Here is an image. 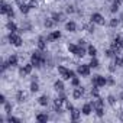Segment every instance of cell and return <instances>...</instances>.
Here are the masks:
<instances>
[{
  "label": "cell",
  "instance_id": "6da1fadb",
  "mask_svg": "<svg viewBox=\"0 0 123 123\" xmlns=\"http://www.w3.org/2000/svg\"><path fill=\"white\" fill-rule=\"evenodd\" d=\"M43 64H45V55L41 51L33 52L32 54V65L36 68H41V67H43Z\"/></svg>",
  "mask_w": 123,
  "mask_h": 123
},
{
  "label": "cell",
  "instance_id": "7a4b0ae2",
  "mask_svg": "<svg viewBox=\"0 0 123 123\" xmlns=\"http://www.w3.org/2000/svg\"><path fill=\"white\" fill-rule=\"evenodd\" d=\"M68 51H70V52H73V54H74V55H77V56H83V55H86V49L83 48V45L77 46V45L70 43V45H68Z\"/></svg>",
  "mask_w": 123,
  "mask_h": 123
},
{
  "label": "cell",
  "instance_id": "3957f363",
  "mask_svg": "<svg viewBox=\"0 0 123 123\" xmlns=\"http://www.w3.org/2000/svg\"><path fill=\"white\" fill-rule=\"evenodd\" d=\"M0 12H2L3 15H7V16H13L15 13H13V10H12V7L5 2V0H2V2H0Z\"/></svg>",
  "mask_w": 123,
  "mask_h": 123
},
{
  "label": "cell",
  "instance_id": "277c9868",
  "mask_svg": "<svg viewBox=\"0 0 123 123\" xmlns=\"http://www.w3.org/2000/svg\"><path fill=\"white\" fill-rule=\"evenodd\" d=\"M58 71H59L61 77H62L64 80H70V78H74V71H71V70H67L65 67H58Z\"/></svg>",
  "mask_w": 123,
  "mask_h": 123
},
{
  "label": "cell",
  "instance_id": "5b68a950",
  "mask_svg": "<svg viewBox=\"0 0 123 123\" xmlns=\"http://www.w3.org/2000/svg\"><path fill=\"white\" fill-rule=\"evenodd\" d=\"M103 104H104V103H103V100H100V98L93 103V109L97 111V116H98V117L103 116Z\"/></svg>",
  "mask_w": 123,
  "mask_h": 123
},
{
  "label": "cell",
  "instance_id": "8992f818",
  "mask_svg": "<svg viewBox=\"0 0 123 123\" xmlns=\"http://www.w3.org/2000/svg\"><path fill=\"white\" fill-rule=\"evenodd\" d=\"M9 41H10V43L15 45V46H20V45H22V38H20L19 35H16V33H12V32H10Z\"/></svg>",
  "mask_w": 123,
  "mask_h": 123
},
{
  "label": "cell",
  "instance_id": "52a82bcc",
  "mask_svg": "<svg viewBox=\"0 0 123 123\" xmlns=\"http://www.w3.org/2000/svg\"><path fill=\"white\" fill-rule=\"evenodd\" d=\"M106 83H107V80H106L104 77H101V75H96V77H93V86L103 87Z\"/></svg>",
  "mask_w": 123,
  "mask_h": 123
},
{
  "label": "cell",
  "instance_id": "ba28073f",
  "mask_svg": "<svg viewBox=\"0 0 123 123\" xmlns=\"http://www.w3.org/2000/svg\"><path fill=\"white\" fill-rule=\"evenodd\" d=\"M91 22L97 23V25H104V18L100 13H93L91 15Z\"/></svg>",
  "mask_w": 123,
  "mask_h": 123
},
{
  "label": "cell",
  "instance_id": "9c48e42d",
  "mask_svg": "<svg viewBox=\"0 0 123 123\" xmlns=\"http://www.w3.org/2000/svg\"><path fill=\"white\" fill-rule=\"evenodd\" d=\"M77 71H78V74H80V75L87 77V75L90 74V65H86V64H84V65H80Z\"/></svg>",
  "mask_w": 123,
  "mask_h": 123
},
{
  "label": "cell",
  "instance_id": "30bf717a",
  "mask_svg": "<svg viewBox=\"0 0 123 123\" xmlns=\"http://www.w3.org/2000/svg\"><path fill=\"white\" fill-rule=\"evenodd\" d=\"M59 38H61V32L55 31V32H52L51 35L46 36V41H54V39H59Z\"/></svg>",
  "mask_w": 123,
  "mask_h": 123
},
{
  "label": "cell",
  "instance_id": "8fae6325",
  "mask_svg": "<svg viewBox=\"0 0 123 123\" xmlns=\"http://www.w3.org/2000/svg\"><path fill=\"white\" fill-rule=\"evenodd\" d=\"M32 67H33L32 64H29V65H25V67L20 70V74H22V75H26V74H29V73L32 71Z\"/></svg>",
  "mask_w": 123,
  "mask_h": 123
},
{
  "label": "cell",
  "instance_id": "7c38bea8",
  "mask_svg": "<svg viewBox=\"0 0 123 123\" xmlns=\"http://www.w3.org/2000/svg\"><path fill=\"white\" fill-rule=\"evenodd\" d=\"M84 94V90L81 88V87H78V88H75L74 90V93H73V96H74V98H80L81 96Z\"/></svg>",
  "mask_w": 123,
  "mask_h": 123
},
{
  "label": "cell",
  "instance_id": "4fadbf2b",
  "mask_svg": "<svg viewBox=\"0 0 123 123\" xmlns=\"http://www.w3.org/2000/svg\"><path fill=\"white\" fill-rule=\"evenodd\" d=\"M7 64H9L10 67L16 65V64H18V56H16V55H12V56H9V59H7Z\"/></svg>",
  "mask_w": 123,
  "mask_h": 123
},
{
  "label": "cell",
  "instance_id": "5bb4252c",
  "mask_svg": "<svg viewBox=\"0 0 123 123\" xmlns=\"http://www.w3.org/2000/svg\"><path fill=\"white\" fill-rule=\"evenodd\" d=\"M31 7H32V6H31L29 3H22V5H20V12H22V13H28Z\"/></svg>",
  "mask_w": 123,
  "mask_h": 123
},
{
  "label": "cell",
  "instance_id": "9a60e30c",
  "mask_svg": "<svg viewBox=\"0 0 123 123\" xmlns=\"http://www.w3.org/2000/svg\"><path fill=\"white\" fill-rule=\"evenodd\" d=\"M65 28H67V31H70V32H75V29H77V25H75L74 22H68V23L65 25Z\"/></svg>",
  "mask_w": 123,
  "mask_h": 123
},
{
  "label": "cell",
  "instance_id": "2e32d148",
  "mask_svg": "<svg viewBox=\"0 0 123 123\" xmlns=\"http://www.w3.org/2000/svg\"><path fill=\"white\" fill-rule=\"evenodd\" d=\"M54 87H55V90H58V91H62V90H64V83H62V81H55Z\"/></svg>",
  "mask_w": 123,
  "mask_h": 123
},
{
  "label": "cell",
  "instance_id": "e0dca14e",
  "mask_svg": "<svg viewBox=\"0 0 123 123\" xmlns=\"http://www.w3.org/2000/svg\"><path fill=\"white\" fill-rule=\"evenodd\" d=\"M38 46H39L41 51L45 49V38H43V36H39V39H38Z\"/></svg>",
  "mask_w": 123,
  "mask_h": 123
},
{
  "label": "cell",
  "instance_id": "ac0fdd59",
  "mask_svg": "<svg viewBox=\"0 0 123 123\" xmlns=\"http://www.w3.org/2000/svg\"><path fill=\"white\" fill-rule=\"evenodd\" d=\"M91 109H93V104H84L83 113H84V114H90V113H91Z\"/></svg>",
  "mask_w": 123,
  "mask_h": 123
},
{
  "label": "cell",
  "instance_id": "d6986e66",
  "mask_svg": "<svg viewBox=\"0 0 123 123\" xmlns=\"http://www.w3.org/2000/svg\"><path fill=\"white\" fill-rule=\"evenodd\" d=\"M71 117H73V120H78V117H80V110L73 109V110H71Z\"/></svg>",
  "mask_w": 123,
  "mask_h": 123
},
{
  "label": "cell",
  "instance_id": "ffe728a7",
  "mask_svg": "<svg viewBox=\"0 0 123 123\" xmlns=\"http://www.w3.org/2000/svg\"><path fill=\"white\" fill-rule=\"evenodd\" d=\"M114 42H116L120 48H123V33H122V35H117L116 39H114Z\"/></svg>",
  "mask_w": 123,
  "mask_h": 123
},
{
  "label": "cell",
  "instance_id": "44dd1931",
  "mask_svg": "<svg viewBox=\"0 0 123 123\" xmlns=\"http://www.w3.org/2000/svg\"><path fill=\"white\" fill-rule=\"evenodd\" d=\"M52 19H54V22H61V20H64V16L61 15V13H54Z\"/></svg>",
  "mask_w": 123,
  "mask_h": 123
},
{
  "label": "cell",
  "instance_id": "7402d4cb",
  "mask_svg": "<svg viewBox=\"0 0 123 123\" xmlns=\"http://www.w3.org/2000/svg\"><path fill=\"white\" fill-rule=\"evenodd\" d=\"M7 29H9V31H10L12 33H15V32L18 31V26H16V25H15L13 22H9V23H7Z\"/></svg>",
  "mask_w": 123,
  "mask_h": 123
},
{
  "label": "cell",
  "instance_id": "603a6c76",
  "mask_svg": "<svg viewBox=\"0 0 123 123\" xmlns=\"http://www.w3.org/2000/svg\"><path fill=\"white\" fill-rule=\"evenodd\" d=\"M36 120L41 122V123H45V122H48V116L46 114H38L36 116Z\"/></svg>",
  "mask_w": 123,
  "mask_h": 123
},
{
  "label": "cell",
  "instance_id": "cb8c5ba5",
  "mask_svg": "<svg viewBox=\"0 0 123 123\" xmlns=\"http://www.w3.org/2000/svg\"><path fill=\"white\" fill-rule=\"evenodd\" d=\"M38 101H39L41 106H46V104H48V97H46V96H42V97L38 98Z\"/></svg>",
  "mask_w": 123,
  "mask_h": 123
},
{
  "label": "cell",
  "instance_id": "d4e9b609",
  "mask_svg": "<svg viewBox=\"0 0 123 123\" xmlns=\"http://www.w3.org/2000/svg\"><path fill=\"white\" fill-rule=\"evenodd\" d=\"M88 54H90L91 56H96V54H97V49H96L93 45H88Z\"/></svg>",
  "mask_w": 123,
  "mask_h": 123
},
{
  "label": "cell",
  "instance_id": "484cf974",
  "mask_svg": "<svg viewBox=\"0 0 123 123\" xmlns=\"http://www.w3.org/2000/svg\"><path fill=\"white\" fill-rule=\"evenodd\" d=\"M123 64V59L122 58H119V56H116L114 58V62H113V65H117V67H120Z\"/></svg>",
  "mask_w": 123,
  "mask_h": 123
},
{
  "label": "cell",
  "instance_id": "4316f807",
  "mask_svg": "<svg viewBox=\"0 0 123 123\" xmlns=\"http://www.w3.org/2000/svg\"><path fill=\"white\" fill-rule=\"evenodd\" d=\"M88 65H90V67H93V68H97V67H98V61H97V59H96V58L93 56V59H91V62H90Z\"/></svg>",
  "mask_w": 123,
  "mask_h": 123
},
{
  "label": "cell",
  "instance_id": "83f0119b",
  "mask_svg": "<svg viewBox=\"0 0 123 123\" xmlns=\"http://www.w3.org/2000/svg\"><path fill=\"white\" fill-rule=\"evenodd\" d=\"M25 97H26V94H25L23 91H19V93H18V100H19V101H23Z\"/></svg>",
  "mask_w": 123,
  "mask_h": 123
},
{
  "label": "cell",
  "instance_id": "f1b7e54d",
  "mask_svg": "<svg viewBox=\"0 0 123 123\" xmlns=\"http://www.w3.org/2000/svg\"><path fill=\"white\" fill-rule=\"evenodd\" d=\"M31 90H32V91H33V93H36V91H38V90H39V87H38V84H36V83H35V81H33V83H32V84H31Z\"/></svg>",
  "mask_w": 123,
  "mask_h": 123
},
{
  "label": "cell",
  "instance_id": "f546056e",
  "mask_svg": "<svg viewBox=\"0 0 123 123\" xmlns=\"http://www.w3.org/2000/svg\"><path fill=\"white\" fill-rule=\"evenodd\" d=\"M91 94H93L94 97H98V87H97V86H94V88L91 90Z\"/></svg>",
  "mask_w": 123,
  "mask_h": 123
},
{
  "label": "cell",
  "instance_id": "4dcf8cb0",
  "mask_svg": "<svg viewBox=\"0 0 123 123\" xmlns=\"http://www.w3.org/2000/svg\"><path fill=\"white\" fill-rule=\"evenodd\" d=\"M7 122H10V123H12V122H15V123H19L20 120H19L18 117H13V116H9V117H7Z\"/></svg>",
  "mask_w": 123,
  "mask_h": 123
},
{
  "label": "cell",
  "instance_id": "1f68e13d",
  "mask_svg": "<svg viewBox=\"0 0 123 123\" xmlns=\"http://www.w3.org/2000/svg\"><path fill=\"white\" fill-rule=\"evenodd\" d=\"M86 29H87L88 32H93V31H94V26H93V22H91L90 25H86Z\"/></svg>",
  "mask_w": 123,
  "mask_h": 123
},
{
  "label": "cell",
  "instance_id": "d6a6232c",
  "mask_svg": "<svg viewBox=\"0 0 123 123\" xmlns=\"http://www.w3.org/2000/svg\"><path fill=\"white\" fill-rule=\"evenodd\" d=\"M117 9H119V3H113V6H111V12H117Z\"/></svg>",
  "mask_w": 123,
  "mask_h": 123
},
{
  "label": "cell",
  "instance_id": "836d02e7",
  "mask_svg": "<svg viewBox=\"0 0 123 123\" xmlns=\"http://www.w3.org/2000/svg\"><path fill=\"white\" fill-rule=\"evenodd\" d=\"M52 25H54V22H52V20H45V26H46V28H51Z\"/></svg>",
  "mask_w": 123,
  "mask_h": 123
},
{
  "label": "cell",
  "instance_id": "e575fe53",
  "mask_svg": "<svg viewBox=\"0 0 123 123\" xmlns=\"http://www.w3.org/2000/svg\"><path fill=\"white\" fill-rule=\"evenodd\" d=\"M71 83H73V86H75V87H77V86L80 84V80H78V78H73V81H71Z\"/></svg>",
  "mask_w": 123,
  "mask_h": 123
},
{
  "label": "cell",
  "instance_id": "d590c367",
  "mask_svg": "<svg viewBox=\"0 0 123 123\" xmlns=\"http://www.w3.org/2000/svg\"><path fill=\"white\" fill-rule=\"evenodd\" d=\"M5 107H6V111H7V113H10V110H12V106H10L9 103H5Z\"/></svg>",
  "mask_w": 123,
  "mask_h": 123
},
{
  "label": "cell",
  "instance_id": "8d00e7d4",
  "mask_svg": "<svg viewBox=\"0 0 123 123\" xmlns=\"http://www.w3.org/2000/svg\"><path fill=\"white\" fill-rule=\"evenodd\" d=\"M106 55H107V56H113V55H116V54H114L111 49H109V51H106Z\"/></svg>",
  "mask_w": 123,
  "mask_h": 123
},
{
  "label": "cell",
  "instance_id": "74e56055",
  "mask_svg": "<svg viewBox=\"0 0 123 123\" xmlns=\"http://www.w3.org/2000/svg\"><path fill=\"white\" fill-rule=\"evenodd\" d=\"M117 23H119V20H117V19H113V20L110 22V25H111V26H117Z\"/></svg>",
  "mask_w": 123,
  "mask_h": 123
},
{
  "label": "cell",
  "instance_id": "f35d334b",
  "mask_svg": "<svg viewBox=\"0 0 123 123\" xmlns=\"http://www.w3.org/2000/svg\"><path fill=\"white\" fill-rule=\"evenodd\" d=\"M0 103H2V104H5V103H6V97H5L3 94L0 96Z\"/></svg>",
  "mask_w": 123,
  "mask_h": 123
},
{
  "label": "cell",
  "instance_id": "ab89813d",
  "mask_svg": "<svg viewBox=\"0 0 123 123\" xmlns=\"http://www.w3.org/2000/svg\"><path fill=\"white\" fill-rule=\"evenodd\" d=\"M109 103L110 104H114V97L113 96H109Z\"/></svg>",
  "mask_w": 123,
  "mask_h": 123
},
{
  "label": "cell",
  "instance_id": "60d3db41",
  "mask_svg": "<svg viewBox=\"0 0 123 123\" xmlns=\"http://www.w3.org/2000/svg\"><path fill=\"white\" fill-rule=\"evenodd\" d=\"M16 3H18V5H19V6H20V5H22V3H25V0H16Z\"/></svg>",
  "mask_w": 123,
  "mask_h": 123
},
{
  "label": "cell",
  "instance_id": "b9f144b4",
  "mask_svg": "<svg viewBox=\"0 0 123 123\" xmlns=\"http://www.w3.org/2000/svg\"><path fill=\"white\" fill-rule=\"evenodd\" d=\"M113 2H116V3H119V5H120V3L123 2V0H113Z\"/></svg>",
  "mask_w": 123,
  "mask_h": 123
},
{
  "label": "cell",
  "instance_id": "7bdbcfd3",
  "mask_svg": "<svg viewBox=\"0 0 123 123\" xmlns=\"http://www.w3.org/2000/svg\"><path fill=\"white\" fill-rule=\"evenodd\" d=\"M122 119H123V114H122Z\"/></svg>",
  "mask_w": 123,
  "mask_h": 123
}]
</instances>
